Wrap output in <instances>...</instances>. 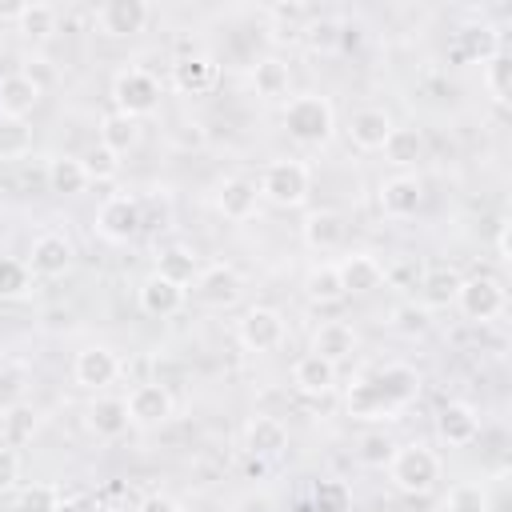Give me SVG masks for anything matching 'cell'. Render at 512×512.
I'll use <instances>...</instances> for the list:
<instances>
[{"label": "cell", "instance_id": "obj_34", "mask_svg": "<svg viewBox=\"0 0 512 512\" xmlns=\"http://www.w3.org/2000/svg\"><path fill=\"white\" fill-rule=\"evenodd\" d=\"M396 168H412L424 160V132L420 128H392L384 148H380Z\"/></svg>", "mask_w": 512, "mask_h": 512}, {"label": "cell", "instance_id": "obj_6", "mask_svg": "<svg viewBox=\"0 0 512 512\" xmlns=\"http://www.w3.org/2000/svg\"><path fill=\"white\" fill-rule=\"evenodd\" d=\"M236 336H240V344H244L248 352H276V348L284 344V336H288V324H284V316H280L276 308L252 304V308L236 320Z\"/></svg>", "mask_w": 512, "mask_h": 512}, {"label": "cell", "instance_id": "obj_43", "mask_svg": "<svg viewBox=\"0 0 512 512\" xmlns=\"http://www.w3.org/2000/svg\"><path fill=\"white\" fill-rule=\"evenodd\" d=\"M28 284H32V272H28V264L24 260H0V300H16V296H24L28 292Z\"/></svg>", "mask_w": 512, "mask_h": 512}, {"label": "cell", "instance_id": "obj_41", "mask_svg": "<svg viewBox=\"0 0 512 512\" xmlns=\"http://www.w3.org/2000/svg\"><path fill=\"white\" fill-rule=\"evenodd\" d=\"M312 512H352V492L344 480H316L312 484Z\"/></svg>", "mask_w": 512, "mask_h": 512}, {"label": "cell", "instance_id": "obj_12", "mask_svg": "<svg viewBox=\"0 0 512 512\" xmlns=\"http://www.w3.org/2000/svg\"><path fill=\"white\" fill-rule=\"evenodd\" d=\"M116 376H120V356L108 344H88L72 360V380L80 388H88V392H104Z\"/></svg>", "mask_w": 512, "mask_h": 512}, {"label": "cell", "instance_id": "obj_30", "mask_svg": "<svg viewBox=\"0 0 512 512\" xmlns=\"http://www.w3.org/2000/svg\"><path fill=\"white\" fill-rule=\"evenodd\" d=\"M304 296L312 304H340L348 292H344V280H340V268L336 264H312L304 272Z\"/></svg>", "mask_w": 512, "mask_h": 512}, {"label": "cell", "instance_id": "obj_21", "mask_svg": "<svg viewBox=\"0 0 512 512\" xmlns=\"http://www.w3.org/2000/svg\"><path fill=\"white\" fill-rule=\"evenodd\" d=\"M168 80H172V88L180 96H200V92H208L216 84V64H212V56H200V52L176 56Z\"/></svg>", "mask_w": 512, "mask_h": 512}, {"label": "cell", "instance_id": "obj_44", "mask_svg": "<svg viewBox=\"0 0 512 512\" xmlns=\"http://www.w3.org/2000/svg\"><path fill=\"white\" fill-rule=\"evenodd\" d=\"M60 492L52 484H28L16 492V512H56Z\"/></svg>", "mask_w": 512, "mask_h": 512}, {"label": "cell", "instance_id": "obj_15", "mask_svg": "<svg viewBox=\"0 0 512 512\" xmlns=\"http://www.w3.org/2000/svg\"><path fill=\"white\" fill-rule=\"evenodd\" d=\"M436 436H440L444 444H452V448L476 444V436H480V416H476V408L464 404V400H448V404L436 412Z\"/></svg>", "mask_w": 512, "mask_h": 512}, {"label": "cell", "instance_id": "obj_5", "mask_svg": "<svg viewBox=\"0 0 512 512\" xmlns=\"http://www.w3.org/2000/svg\"><path fill=\"white\" fill-rule=\"evenodd\" d=\"M456 308L464 320L472 324H488L504 312V284L496 276H460V288H456Z\"/></svg>", "mask_w": 512, "mask_h": 512}, {"label": "cell", "instance_id": "obj_7", "mask_svg": "<svg viewBox=\"0 0 512 512\" xmlns=\"http://www.w3.org/2000/svg\"><path fill=\"white\" fill-rule=\"evenodd\" d=\"M96 232H100L104 240H112V244H128V240H136V236L144 232L140 200H136V196H124V192L108 196V200L96 208Z\"/></svg>", "mask_w": 512, "mask_h": 512}, {"label": "cell", "instance_id": "obj_38", "mask_svg": "<svg viewBox=\"0 0 512 512\" xmlns=\"http://www.w3.org/2000/svg\"><path fill=\"white\" fill-rule=\"evenodd\" d=\"M484 88L496 104H508V92H512V56L500 48L484 60Z\"/></svg>", "mask_w": 512, "mask_h": 512}, {"label": "cell", "instance_id": "obj_10", "mask_svg": "<svg viewBox=\"0 0 512 512\" xmlns=\"http://www.w3.org/2000/svg\"><path fill=\"white\" fill-rule=\"evenodd\" d=\"M124 404H128V420H132L136 428H160V424H168L172 412H176V400H172V392H168L160 380L136 384Z\"/></svg>", "mask_w": 512, "mask_h": 512}, {"label": "cell", "instance_id": "obj_23", "mask_svg": "<svg viewBox=\"0 0 512 512\" xmlns=\"http://www.w3.org/2000/svg\"><path fill=\"white\" fill-rule=\"evenodd\" d=\"M244 448L256 460H276L288 448V428L276 416H252L244 424Z\"/></svg>", "mask_w": 512, "mask_h": 512}, {"label": "cell", "instance_id": "obj_33", "mask_svg": "<svg viewBox=\"0 0 512 512\" xmlns=\"http://www.w3.org/2000/svg\"><path fill=\"white\" fill-rule=\"evenodd\" d=\"M456 288H460V272L456 268H428L420 276V296H424V308H448L456 304Z\"/></svg>", "mask_w": 512, "mask_h": 512}, {"label": "cell", "instance_id": "obj_31", "mask_svg": "<svg viewBox=\"0 0 512 512\" xmlns=\"http://www.w3.org/2000/svg\"><path fill=\"white\" fill-rule=\"evenodd\" d=\"M376 380H380V388L392 396L396 408H408V404L416 400V392H420V372H416L412 364H384V368L376 372Z\"/></svg>", "mask_w": 512, "mask_h": 512}, {"label": "cell", "instance_id": "obj_37", "mask_svg": "<svg viewBox=\"0 0 512 512\" xmlns=\"http://www.w3.org/2000/svg\"><path fill=\"white\" fill-rule=\"evenodd\" d=\"M32 144H36V136H32L28 120L0 116V160H24L32 152Z\"/></svg>", "mask_w": 512, "mask_h": 512}, {"label": "cell", "instance_id": "obj_13", "mask_svg": "<svg viewBox=\"0 0 512 512\" xmlns=\"http://www.w3.org/2000/svg\"><path fill=\"white\" fill-rule=\"evenodd\" d=\"M376 204H380V212H384L388 220H408V216H416L420 204H424V184H420L416 176H408V172H396V176L380 180Z\"/></svg>", "mask_w": 512, "mask_h": 512}, {"label": "cell", "instance_id": "obj_47", "mask_svg": "<svg viewBox=\"0 0 512 512\" xmlns=\"http://www.w3.org/2000/svg\"><path fill=\"white\" fill-rule=\"evenodd\" d=\"M16 484H20V456H16V448L0 444V496L12 492Z\"/></svg>", "mask_w": 512, "mask_h": 512}, {"label": "cell", "instance_id": "obj_4", "mask_svg": "<svg viewBox=\"0 0 512 512\" xmlns=\"http://www.w3.org/2000/svg\"><path fill=\"white\" fill-rule=\"evenodd\" d=\"M112 100H116V112H124L132 120L152 116L160 108V80L144 68H124L112 80Z\"/></svg>", "mask_w": 512, "mask_h": 512}, {"label": "cell", "instance_id": "obj_11", "mask_svg": "<svg viewBox=\"0 0 512 512\" xmlns=\"http://www.w3.org/2000/svg\"><path fill=\"white\" fill-rule=\"evenodd\" d=\"M72 260H76V252H72V240H68L64 232H40V236L32 240L24 264H28L32 276L56 280V276H64V272L72 268Z\"/></svg>", "mask_w": 512, "mask_h": 512}, {"label": "cell", "instance_id": "obj_29", "mask_svg": "<svg viewBox=\"0 0 512 512\" xmlns=\"http://www.w3.org/2000/svg\"><path fill=\"white\" fill-rule=\"evenodd\" d=\"M44 180H48V192H56V196H76V192H84L92 184L88 172H84V160L80 156H68V152L48 160Z\"/></svg>", "mask_w": 512, "mask_h": 512}, {"label": "cell", "instance_id": "obj_20", "mask_svg": "<svg viewBox=\"0 0 512 512\" xmlns=\"http://www.w3.org/2000/svg\"><path fill=\"white\" fill-rule=\"evenodd\" d=\"M336 376H340L336 364H328L316 352H304V356L292 360V388L300 396H328L336 388Z\"/></svg>", "mask_w": 512, "mask_h": 512}, {"label": "cell", "instance_id": "obj_2", "mask_svg": "<svg viewBox=\"0 0 512 512\" xmlns=\"http://www.w3.org/2000/svg\"><path fill=\"white\" fill-rule=\"evenodd\" d=\"M388 480L404 496H428L440 480V460L428 444H396L388 460Z\"/></svg>", "mask_w": 512, "mask_h": 512}, {"label": "cell", "instance_id": "obj_14", "mask_svg": "<svg viewBox=\"0 0 512 512\" xmlns=\"http://www.w3.org/2000/svg\"><path fill=\"white\" fill-rule=\"evenodd\" d=\"M344 404H348V416H352V420H396V412H400V408L392 404V396L380 388L376 376L352 380Z\"/></svg>", "mask_w": 512, "mask_h": 512}, {"label": "cell", "instance_id": "obj_50", "mask_svg": "<svg viewBox=\"0 0 512 512\" xmlns=\"http://www.w3.org/2000/svg\"><path fill=\"white\" fill-rule=\"evenodd\" d=\"M496 260L500 264L512 260V252H508V220H500V228H496Z\"/></svg>", "mask_w": 512, "mask_h": 512}, {"label": "cell", "instance_id": "obj_40", "mask_svg": "<svg viewBox=\"0 0 512 512\" xmlns=\"http://www.w3.org/2000/svg\"><path fill=\"white\" fill-rule=\"evenodd\" d=\"M504 44H500V32L492 28V24H472V28H464L460 32V52L468 56V60H488L492 52H500Z\"/></svg>", "mask_w": 512, "mask_h": 512}, {"label": "cell", "instance_id": "obj_35", "mask_svg": "<svg viewBox=\"0 0 512 512\" xmlns=\"http://www.w3.org/2000/svg\"><path fill=\"white\" fill-rule=\"evenodd\" d=\"M156 272H160L164 280H172V284L188 288V284L200 276V264H196V252H192V248H184V244H172V248H164V252H160V260H156Z\"/></svg>", "mask_w": 512, "mask_h": 512}, {"label": "cell", "instance_id": "obj_46", "mask_svg": "<svg viewBox=\"0 0 512 512\" xmlns=\"http://www.w3.org/2000/svg\"><path fill=\"white\" fill-rule=\"evenodd\" d=\"M392 328L396 332H408V336H416V332H424L428 328V308L420 304H396L392 308Z\"/></svg>", "mask_w": 512, "mask_h": 512}, {"label": "cell", "instance_id": "obj_24", "mask_svg": "<svg viewBox=\"0 0 512 512\" xmlns=\"http://www.w3.org/2000/svg\"><path fill=\"white\" fill-rule=\"evenodd\" d=\"M312 352L340 368V360H348V356L356 352V328L344 324V320H324V324L312 332Z\"/></svg>", "mask_w": 512, "mask_h": 512}, {"label": "cell", "instance_id": "obj_28", "mask_svg": "<svg viewBox=\"0 0 512 512\" xmlns=\"http://www.w3.org/2000/svg\"><path fill=\"white\" fill-rule=\"evenodd\" d=\"M40 432V412L36 404H12L0 412V444L4 448H24Z\"/></svg>", "mask_w": 512, "mask_h": 512}, {"label": "cell", "instance_id": "obj_42", "mask_svg": "<svg viewBox=\"0 0 512 512\" xmlns=\"http://www.w3.org/2000/svg\"><path fill=\"white\" fill-rule=\"evenodd\" d=\"M448 512H488V492L476 480H460L448 488Z\"/></svg>", "mask_w": 512, "mask_h": 512}, {"label": "cell", "instance_id": "obj_19", "mask_svg": "<svg viewBox=\"0 0 512 512\" xmlns=\"http://www.w3.org/2000/svg\"><path fill=\"white\" fill-rule=\"evenodd\" d=\"M300 236H304V244L312 252H336L344 244V236H348V224H344V216L336 208H316V212L304 216Z\"/></svg>", "mask_w": 512, "mask_h": 512}, {"label": "cell", "instance_id": "obj_45", "mask_svg": "<svg viewBox=\"0 0 512 512\" xmlns=\"http://www.w3.org/2000/svg\"><path fill=\"white\" fill-rule=\"evenodd\" d=\"M84 172H88V180H112L116 172H120V156L116 152H108L104 144H92L84 156Z\"/></svg>", "mask_w": 512, "mask_h": 512}, {"label": "cell", "instance_id": "obj_39", "mask_svg": "<svg viewBox=\"0 0 512 512\" xmlns=\"http://www.w3.org/2000/svg\"><path fill=\"white\" fill-rule=\"evenodd\" d=\"M392 452H396V440H392L384 428H372V432H364V436L356 440V460H360L364 468H388Z\"/></svg>", "mask_w": 512, "mask_h": 512}, {"label": "cell", "instance_id": "obj_27", "mask_svg": "<svg viewBox=\"0 0 512 512\" xmlns=\"http://www.w3.org/2000/svg\"><path fill=\"white\" fill-rule=\"evenodd\" d=\"M248 76H252V92L260 100H284L292 88V68L280 56H260Z\"/></svg>", "mask_w": 512, "mask_h": 512}, {"label": "cell", "instance_id": "obj_26", "mask_svg": "<svg viewBox=\"0 0 512 512\" xmlns=\"http://www.w3.org/2000/svg\"><path fill=\"white\" fill-rule=\"evenodd\" d=\"M88 428H92L100 440H116V436H124V432L132 428V420H128V404H124L120 396H96V400L88 404Z\"/></svg>", "mask_w": 512, "mask_h": 512}, {"label": "cell", "instance_id": "obj_1", "mask_svg": "<svg viewBox=\"0 0 512 512\" xmlns=\"http://www.w3.org/2000/svg\"><path fill=\"white\" fill-rule=\"evenodd\" d=\"M284 132H288L296 144H304V148L328 144L332 132H336V112H332L328 96H320V92H300V96H292V100L284 104Z\"/></svg>", "mask_w": 512, "mask_h": 512}, {"label": "cell", "instance_id": "obj_8", "mask_svg": "<svg viewBox=\"0 0 512 512\" xmlns=\"http://www.w3.org/2000/svg\"><path fill=\"white\" fill-rule=\"evenodd\" d=\"M148 16H152V8L144 0H104L92 12V28L100 36H108V40H124V36L144 32Z\"/></svg>", "mask_w": 512, "mask_h": 512}, {"label": "cell", "instance_id": "obj_18", "mask_svg": "<svg viewBox=\"0 0 512 512\" xmlns=\"http://www.w3.org/2000/svg\"><path fill=\"white\" fill-rule=\"evenodd\" d=\"M256 208H260L256 180H244V176L220 180V188H216V212H220L224 220H236V224H240V220H252Z\"/></svg>", "mask_w": 512, "mask_h": 512}, {"label": "cell", "instance_id": "obj_17", "mask_svg": "<svg viewBox=\"0 0 512 512\" xmlns=\"http://www.w3.org/2000/svg\"><path fill=\"white\" fill-rule=\"evenodd\" d=\"M40 104V80L32 72H4L0 76V116L28 120V112Z\"/></svg>", "mask_w": 512, "mask_h": 512}, {"label": "cell", "instance_id": "obj_49", "mask_svg": "<svg viewBox=\"0 0 512 512\" xmlns=\"http://www.w3.org/2000/svg\"><path fill=\"white\" fill-rule=\"evenodd\" d=\"M308 36H312V44H324V48H328V44H336V40H340V24L324 16V20L308 24Z\"/></svg>", "mask_w": 512, "mask_h": 512}, {"label": "cell", "instance_id": "obj_16", "mask_svg": "<svg viewBox=\"0 0 512 512\" xmlns=\"http://www.w3.org/2000/svg\"><path fill=\"white\" fill-rule=\"evenodd\" d=\"M184 300H188V292L180 288V284H172V280H164L160 272H148L144 280H140V288H136V304H140V312H148V316H176L180 308H184Z\"/></svg>", "mask_w": 512, "mask_h": 512}, {"label": "cell", "instance_id": "obj_25", "mask_svg": "<svg viewBox=\"0 0 512 512\" xmlns=\"http://www.w3.org/2000/svg\"><path fill=\"white\" fill-rule=\"evenodd\" d=\"M336 268H340L344 292L364 296V292H376V288L384 284V264H380L376 256H368V252H352V256H344Z\"/></svg>", "mask_w": 512, "mask_h": 512}, {"label": "cell", "instance_id": "obj_48", "mask_svg": "<svg viewBox=\"0 0 512 512\" xmlns=\"http://www.w3.org/2000/svg\"><path fill=\"white\" fill-rule=\"evenodd\" d=\"M132 512H184V508H180V500H172L164 492H148Z\"/></svg>", "mask_w": 512, "mask_h": 512}, {"label": "cell", "instance_id": "obj_36", "mask_svg": "<svg viewBox=\"0 0 512 512\" xmlns=\"http://www.w3.org/2000/svg\"><path fill=\"white\" fill-rule=\"evenodd\" d=\"M16 32H24L28 40H48L56 32V8L52 4H20L12 8Z\"/></svg>", "mask_w": 512, "mask_h": 512}, {"label": "cell", "instance_id": "obj_32", "mask_svg": "<svg viewBox=\"0 0 512 512\" xmlns=\"http://www.w3.org/2000/svg\"><path fill=\"white\" fill-rule=\"evenodd\" d=\"M100 144H104L108 152H116V156L132 152V148L140 144V120H132V116H124V112H108V116L100 120Z\"/></svg>", "mask_w": 512, "mask_h": 512}, {"label": "cell", "instance_id": "obj_51", "mask_svg": "<svg viewBox=\"0 0 512 512\" xmlns=\"http://www.w3.org/2000/svg\"><path fill=\"white\" fill-rule=\"evenodd\" d=\"M56 512H92V504H88L84 496H60Z\"/></svg>", "mask_w": 512, "mask_h": 512}, {"label": "cell", "instance_id": "obj_3", "mask_svg": "<svg viewBox=\"0 0 512 512\" xmlns=\"http://www.w3.org/2000/svg\"><path fill=\"white\" fill-rule=\"evenodd\" d=\"M256 192L272 208H300L308 200V192H312V176H308V168L300 160H272V164H264Z\"/></svg>", "mask_w": 512, "mask_h": 512}, {"label": "cell", "instance_id": "obj_9", "mask_svg": "<svg viewBox=\"0 0 512 512\" xmlns=\"http://www.w3.org/2000/svg\"><path fill=\"white\" fill-rule=\"evenodd\" d=\"M192 292L204 308H232L244 296V276L232 264H208L192 280Z\"/></svg>", "mask_w": 512, "mask_h": 512}, {"label": "cell", "instance_id": "obj_22", "mask_svg": "<svg viewBox=\"0 0 512 512\" xmlns=\"http://www.w3.org/2000/svg\"><path fill=\"white\" fill-rule=\"evenodd\" d=\"M392 128H396V124H392V116H388L384 108H356L352 120H348V140H352V148H360V152H380Z\"/></svg>", "mask_w": 512, "mask_h": 512}, {"label": "cell", "instance_id": "obj_52", "mask_svg": "<svg viewBox=\"0 0 512 512\" xmlns=\"http://www.w3.org/2000/svg\"><path fill=\"white\" fill-rule=\"evenodd\" d=\"M268 12L280 16V20H300V16H304V4H272Z\"/></svg>", "mask_w": 512, "mask_h": 512}]
</instances>
